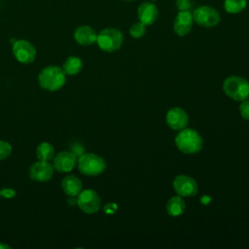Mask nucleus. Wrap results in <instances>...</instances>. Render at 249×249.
<instances>
[{
	"instance_id": "15",
	"label": "nucleus",
	"mask_w": 249,
	"mask_h": 249,
	"mask_svg": "<svg viewBox=\"0 0 249 249\" xmlns=\"http://www.w3.org/2000/svg\"><path fill=\"white\" fill-rule=\"evenodd\" d=\"M97 34L95 30L89 25H81L74 31L75 41L82 46H90L96 42Z\"/></svg>"
},
{
	"instance_id": "14",
	"label": "nucleus",
	"mask_w": 249,
	"mask_h": 249,
	"mask_svg": "<svg viewBox=\"0 0 249 249\" xmlns=\"http://www.w3.org/2000/svg\"><path fill=\"white\" fill-rule=\"evenodd\" d=\"M159 16V10L157 6L151 2H144L139 5L137 9V17L139 21L146 26L153 24Z\"/></svg>"
},
{
	"instance_id": "22",
	"label": "nucleus",
	"mask_w": 249,
	"mask_h": 249,
	"mask_svg": "<svg viewBox=\"0 0 249 249\" xmlns=\"http://www.w3.org/2000/svg\"><path fill=\"white\" fill-rule=\"evenodd\" d=\"M12 153V146L4 140H0V160L7 159Z\"/></svg>"
},
{
	"instance_id": "13",
	"label": "nucleus",
	"mask_w": 249,
	"mask_h": 249,
	"mask_svg": "<svg viewBox=\"0 0 249 249\" xmlns=\"http://www.w3.org/2000/svg\"><path fill=\"white\" fill-rule=\"evenodd\" d=\"M194 18L190 11H179L173 22V30L178 36L187 35L193 27Z\"/></svg>"
},
{
	"instance_id": "25",
	"label": "nucleus",
	"mask_w": 249,
	"mask_h": 249,
	"mask_svg": "<svg viewBox=\"0 0 249 249\" xmlns=\"http://www.w3.org/2000/svg\"><path fill=\"white\" fill-rule=\"evenodd\" d=\"M16 196V191L12 188H3L0 190V196L4 198H12Z\"/></svg>"
},
{
	"instance_id": "12",
	"label": "nucleus",
	"mask_w": 249,
	"mask_h": 249,
	"mask_svg": "<svg viewBox=\"0 0 249 249\" xmlns=\"http://www.w3.org/2000/svg\"><path fill=\"white\" fill-rule=\"evenodd\" d=\"M165 121L171 129L181 130L187 126L189 118L185 110L180 107H173L167 111Z\"/></svg>"
},
{
	"instance_id": "20",
	"label": "nucleus",
	"mask_w": 249,
	"mask_h": 249,
	"mask_svg": "<svg viewBox=\"0 0 249 249\" xmlns=\"http://www.w3.org/2000/svg\"><path fill=\"white\" fill-rule=\"evenodd\" d=\"M246 0H225L224 2V8L229 14H238L246 8Z\"/></svg>"
},
{
	"instance_id": "11",
	"label": "nucleus",
	"mask_w": 249,
	"mask_h": 249,
	"mask_svg": "<svg viewBox=\"0 0 249 249\" xmlns=\"http://www.w3.org/2000/svg\"><path fill=\"white\" fill-rule=\"evenodd\" d=\"M77 157L72 152H59L53 159V166L57 172H70L77 164Z\"/></svg>"
},
{
	"instance_id": "29",
	"label": "nucleus",
	"mask_w": 249,
	"mask_h": 249,
	"mask_svg": "<svg viewBox=\"0 0 249 249\" xmlns=\"http://www.w3.org/2000/svg\"><path fill=\"white\" fill-rule=\"evenodd\" d=\"M151 1H156V0H151Z\"/></svg>"
},
{
	"instance_id": "16",
	"label": "nucleus",
	"mask_w": 249,
	"mask_h": 249,
	"mask_svg": "<svg viewBox=\"0 0 249 249\" xmlns=\"http://www.w3.org/2000/svg\"><path fill=\"white\" fill-rule=\"evenodd\" d=\"M82 188V181L75 175H67L61 181V189L68 196H77Z\"/></svg>"
},
{
	"instance_id": "4",
	"label": "nucleus",
	"mask_w": 249,
	"mask_h": 249,
	"mask_svg": "<svg viewBox=\"0 0 249 249\" xmlns=\"http://www.w3.org/2000/svg\"><path fill=\"white\" fill-rule=\"evenodd\" d=\"M77 162L80 172L87 176H97L106 168L104 159L93 153L81 155Z\"/></svg>"
},
{
	"instance_id": "18",
	"label": "nucleus",
	"mask_w": 249,
	"mask_h": 249,
	"mask_svg": "<svg viewBox=\"0 0 249 249\" xmlns=\"http://www.w3.org/2000/svg\"><path fill=\"white\" fill-rule=\"evenodd\" d=\"M62 69L67 75H76L83 69V61L78 56H69L62 65Z\"/></svg>"
},
{
	"instance_id": "6",
	"label": "nucleus",
	"mask_w": 249,
	"mask_h": 249,
	"mask_svg": "<svg viewBox=\"0 0 249 249\" xmlns=\"http://www.w3.org/2000/svg\"><path fill=\"white\" fill-rule=\"evenodd\" d=\"M77 205L83 212L87 214H93L99 210L101 199L95 191L87 189L81 191L77 196Z\"/></svg>"
},
{
	"instance_id": "27",
	"label": "nucleus",
	"mask_w": 249,
	"mask_h": 249,
	"mask_svg": "<svg viewBox=\"0 0 249 249\" xmlns=\"http://www.w3.org/2000/svg\"><path fill=\"white\" fill-rule=\"evenodd\" d=\"M11 246L6 244V243H3V242H0V249H10Z\"/></svg>"
},
{
	"instance_id": "24",
	"label": "nucleus",
	"mask_w": 249,
	"mask_h": 249,
	"mask_svg": "<svg viewBox=\"0 0 249 249\" xmlns=\"http://www.w3.org/2000/svg\"><path fill=\"white\" fill-rule=\"evenodd\" d=\"M176 7L179 11H190L192 2L191 0H176Z\"/></svg>"
},
{
	"instance_id": "3",
	"label": "nucleus",
	"mask_w": 249,
	"mask_h": 249,
	"mask_svg": "<svg viewBox=\"0 0 249 249\" xmlns=\"http://www.w3.org/2000/svg\"><path fill=\"white\" fill-rule=\"evenodd\" d=\"M225 93L235 101H243L249 96V82L239 76H230L223 83Z\"/></svg>"
},
{
	"instance_id": "28",
	"label": "nucleus",
	"mask_w": 249,
	"mask_h": 249,
	"mask_svg": "<svg viewBox=\"0 0 249 249\" xmlns=\"http://www.w3.org/2000/svg\"><path fill=\"white\" fill-rule=\"evenodd\" d=\"M127 1H133V0H127Z\"/></svg>"
},
{
	"instance_id": "21",
	"label": "nucleus",
	"mask_w": 249,
	"mask_h": 249,
	"mask_svg": "<svg viewBox=\"0 0 249 249\" xmlns=\"http://www.w3.org/2000/svg\"><path fill=\"white\" fill-rule=\"evenodd\" d=\"M146 33V25L141 21L133 23L129 28V35L134 39H139L143 37Z\"/></svg>"
},
{
	"instance_id": "2",
	"label": "nucleus",
	"mask_w": 249,
	"mask_h": 249,
	"mask_svg": "<svg viewBox=\"0 0 249 249\" xmlns=\"http://www.w3.org/2000/svg\"><path fill=\"white\" fill-rule=\"evenodd\" d=\"M175 145L182 153L194 155L202 149L203 141L196 130L185 127L177 133L175 137Z\"/></svg>"
},
{
	"instance_id": "17",
	"label": "nucleus",
	"mask_w": 249,
	"mask_h": 249,
	"mask_svg": "<svg viewBox=\"0 0 249 249\" xmlns=\"http://www.w3.org/2000/svg\"><path fill=\"white\" fill-rule=\"evenodd\" d=\"M166 212L171 217H178L182 215L185 211L186 204L181 196H174L169 198L166 203Z\"/></svg>"
},
{
	"instance_id": "26",
	"label": "nucleus",
	"mask_w": 249,
	"mask_h": 249,
	"mask_svg": "<svg viewBox=\"0 0 249 249\" xmlns=\"http://www.w3.org/2000/svg\"><path fill=\"white\" fill-rule=\"evenodd\" d=\"M117 209V205L115 204V203H112V202H110V203H107L105 206H104V212H106V213H114L115 212V210Z\"/></svg>"
},
{
	"instance_id": "7",
	"label": "nucleus",
	"mask_w": 249,
	"mask_h": 249,
	"mask_svg": "<svg viewBox=\"0 0 249 249\" xmlns=\"http://www.w3.org/2000/svg\"><path fill=\"white\" fill-rule=\"evenodd\" d=\"M194 21L202 27H213L220 21L219 12L209 6H200L193 13Z\"/></svg>"
},
{
	"instance_id": "8",
	"label": "nucleus",
	"mask_w": 249,
	"mask_h": 249,
	"mask_svg": "<svg viewBox=\"0 0 249 249\" xmlns=\"http://www.w3.org/2000/svg\"><path fill=\"white\" fill-rule=\"evenodd\" d=\"M173 189L178 196H195L198 192V186L196 180L188 175H177L173 180Z\"/></svg>"
},
{
	"instance_id": "9",
	"label": "nucleus",
	"mask_w": 249,
	"mask_h": 249,
	"mask_svg": "<svg viewBox=\"0 0 249 249\" xmlns=\"http://www.w3.org/2000/svg\"><path fill=\"white\" fill-rule=\"evenodd\" d=\"M13 53L16 59L22 64H29L36 57L34 46L26 40H18L13 44Z\"/></svg>"
},
{
	"instance_id": "1",
	"label": "nucleus",
	"mask_w": 249,
	"mask_h": 249,
	"mask_svg": "<svg viewBox=\"0 0 249 249\" xmlns=\"http://www.w3.org/2000/svg\"><path fill=\"white\" fill-rule=\"evenodd\" d=\"M66 81V74L63 69L56 65H50L43 68L38 75L39 86L49 91H55L61 89Z\"/></svg>"
},
{
	"instance_id": "19",
	"label": "nucleus",
	"mask_w": 249,
	"mask_h": 249,
	"mask_svg": "<svg viewBox=\"0 0 249 249\" xmlns=\"http://www.w3.org/2000/svg\"><path fill=\"white\" fill-rule=\"evenodd\" d=\"M36 156L39 160L50 161L54 157V148L51 143L42 142L37 146Z\"/></svg>"
},
{
	"instance_id": "5",
	"label": "nucleus",
	"mask_w": 249,
	"mask_h": 249,
	"mask_svg": "<svg viewBox=\"0 0 249 249\" xmlns=\"http://www.w3.org/2000/svg\"><path fill=\"white\" fill-rule=\"evenodd\" d=\"M96 43L102 51L113 53L122 47L124 43V35L117 28H105L97 34Z\"/></svg>"
},
{
	"instance_id": "23",
	"label": "nucleus",
	"mask_w": 249,
	"mask_h": 249,
	"mask_svg": "<svg viewBox=\"0 0 249 249\" xmlns=\"http://www.w3.org/2000/svg\"><path fill=\"white\" fill-rule=\"evenodd\" d=\"M239 113L243 119L249 121V100L245 99L241 101L239 105Z\"/></svg>"
},
{
	"instance_id": "10",
	"label": "nucleus",
	"mask_w": 249,
	"mask_h": 249,
	"mask_svg": "<svg viewBox=\"0 0 249 249\" xmlns=\"http://www.w3.org/2000/svg\"><path fill=\"white\" fill-rule=\"evenodd\" d=\"M54 168L49 161L39 160L34 162L29 168V176L36 182H47L53 175Z\"/></svg>"
}]
</instances>
